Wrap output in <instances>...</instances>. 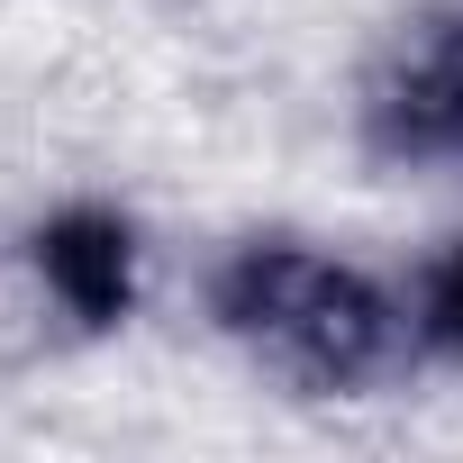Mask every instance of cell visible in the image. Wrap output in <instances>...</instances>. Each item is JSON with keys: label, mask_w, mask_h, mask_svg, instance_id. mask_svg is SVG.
I'll list each match as a JSON object with an SVG mask.
<instances>
[{"label": "cell", "mask_w": 463, "mask_h": 463, "mask_svg": "<svg viewBox=\"0 0 463 463\" xmlns=\"http://www.w3.org/2000/svg\"><path fill=\"white\" fill-rule=\"evenodd\" d=\"M227 318H237L255 345H273L282 364L327 373V382H354L382 354V336H391L382 300L354 273L318 264V255H255V264H237V282H227Z\"/></svg>", "instance_id": "1"}, {"label": "cell", "mask_w": 463, "mask_h": 463, "mask_svg": "<svg viewBox=\"0 0 463 463\" xmlns=\"http://www.w3.org/2000/svg\"><path fill=\"white\" fill-rule=\"evenodd\" d=\"M373 109L400 155H463V28H418Z\"/></svg>", "instance_id": "2"}]
</instances>
